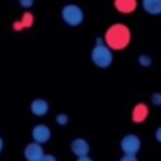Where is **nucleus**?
Wrapping results in <instances>:
<instances>
[{"mask_svg":"<svg viewBox=\"0 0 161 161\" xmlns=\"http://www.w3.org/2000/svg\"><path fill=\"white\" fill-rule=\"evenodd\" d=\"M103 40L110 50H125L131 40L130 28L125 24H113L108 28Z\"/></svg>","mask_w":161,"mask_h":161,"instance_id":"nucleus-1","label":"nucleus"},{"mask_svg":"<svg viewBox=\"0 0 161 161\" xmlns=\"http://www.w3.org/2000/svg\"><path fill=\"white\" fill-rule=\"evenodd\" d=\"M91 59L96 67L108 68V67H110V64L113 62V54H112V50L106 44L95 45V47L92 48Z\"/></svg>","mask_w":161,"mask_h":161,"instance_id":"nucleus-2","label":"nucleus"},{"mask_svg":"<svg viewBox=\"0 0 161 161\" xmlns=\"http://www.w3.org/2000/svg\"><path fill=\"white\" fill-rule=\"evenodd\" d=\"M62 20L71 27H78L83 21V10L76 4H67L61 10Z\"/></svg>","mask_w":161,"mask_h":161,"instance_id":"nucleus-3","label":"nucleus"},{"mask_svg":"<svg viewBox=\"0 0 161 161\" xmlns=\"http://www.w3.org/2000/svg\"><path fill=\"white\" fill-rule=\"evenodd\" d=\"M120 147H122V151L125 154H134L136 156L139 153L140 147H142V142L136 134H126L120 142Z\"/></svg>","mask_w":161,"mask_h":161,"instance_id":"nucleus-4","label":"nucleus"},{"mask_svg":"<svg viewBox=\"0 0 161 161\" xmlns=\"http://www.w3.org/2000/svg\"><path fill=\"white\" fill-rule=\"evenodd\" d=\"M44 156V148L38 143H30L24 148V158L27 161H41Z\"/></svg>","mask_w":161,"mask_h":161,"instance_id":"nucleus-5","label":"nucleus"},{"mask_svg":"<svg viewBox=\"0 0 161 161\" xmlns=\"http://www.w3.org/2000/svg\"><path fill=\"white\" fill-rule=\"evenodd\" d=\"M31 136H33V140L38 144H42V143H47L51 137V130L47 125H36L31 131Z\"/></svg>","mask_w":161,"mask_h":161,"instance_id":"nucleus-6","label":"nucleus"},{"mask_svg":"<svg viewBox=\"0 0 161 161\" xmlns=\"http://www.w3.org/2000/svg\"><path fill=\"white\" fill-rule=\"evenodd\" d=\"M71 150L75 156L82 157V156H88L89 153V143L85 139H75L71 143Z\"/></svg>","mask_w":161,"mask_h":161,"instance_id":"nucleus-7","label":"nucleus"},{"mask_svg":"<svg viewBox=\"0 0 161 161\" xmlns=\"http://www.w3.org/2000/svg\"><path fill=\"white\" fill-rule=\"evenodd\" d=\"M114 7L119 13L130 14L136 10L137 0H114Z\"/></svg>","mask_w":161,"mask_h":161,"instance_id":"nucleus-8","label":"nucleus"},{"mask_svg":"<svg viewBox=\"0 0 161 161\" xmlns=\"http://www.w3.org/2000/svg\"><path fill=\"white\" fill-rule=\"evenodd\" d=\"M30 109L31 113L36 114V116H44V114H47L50 105L45 99H34L30 105Z\"/></svg>","mask_w":161,"mask_h":161,"instance_id":"nucleus-9","label":"nucleus"},{"mask_svg":"<svg viewBox=\"0 0 161 161\" xmlns=\"http://www.w3.org/2000/svg\"><path fill=\"white\" fill-rule=\"evenodd\" d=\"M148 116V108L144 105V103H137L133 108V112H131V119H133L134 123H142L147 119Z\"/></svg>","mask_w":161,"mask_h":161,"instance_id":"nucleus-10","label":"nucleus"},{"mask_svg":"<svg viewBox=\"0 0 161 161\" xmlns=\"http://www.w3.org/2000/svg\"><path fill=\"white\" fill-rule=\"evenodd\" d=\"M33 23H34V16L30 13V11H25L19 21L13 23V30L14 31H21L23 28H30L31 25H33Z\"/></svg>","mask_w":161,"mask_h":161,"instance_id":"nucleus-11","label":"nucleus"},{"mask_svg":"<svg viewBox=\"0 0 161 161\" xmlns=\"http://www.w3.org/2000/svg\"><path fill=\"white\" fill-rule=\"evenodd\" d=\"M142 4L147 14L151 16L161 14V0H142Z\"/></svg>","mask_w":161,"mask_h":161,"instance_id":"nucleus-12","label":"nucleus"},{"mask_svg":"<svg viewBox=\"0 0 161 161\" xmlns=\"http://www.w3.org/2000/svg\"><path fill=\"white\" fill-rule=\"evenodd\" d=\"M151 61H153V59H151L148 55H146V54H143V55L139 57V64L142 65V67H150Z\"/></svg>","mask_w":161,"mask_h":161,"instance_id":"nucleus-13","label":"nucleus"},{"mask_svg":"<svg viewBox=\"0 0 161 161\" xmlns=\"http://www.w3.org/2000/svg\"><path fill=\"white\" fill-rule=\"evenodd\" d=\"M68 120L69 119H68V116L65 113H59L58 116H57V123H58L59 126H65L68 123Z\"/></svg>","mask_w":161,"mask_h":161,"instance_id":"nucleus-14","label":"nucleus"},{"mask_svg":"<svg viewBox=\"0 0 161 161\" xmlns=\"http://www.w3.org/2000/svg\"><path fill=\"white\" fill-rule=\"evenodd\" d=\"M19 2H20V6L24 8H30L34 4V0H19Z\"/></svg>","mask_w":161,"mask_h":161,"instance_id":"nucleus-15","label":"nucleus"},{"mask_svg":"<svg viewBox=\"0 0 161 161\" xmlns=\"http://www.w3.org/2000/svg\"><path fill=\"white\" fill-rule=\"evenodd\" d=\"M119 161H139V160H137V157L134 154H125Z\"/></svg>","mask_w":161,"mask_h":161,"instance_id":"nucleus-16","label":"nucleus"},{"mask_svg":"<svg viewBox=\"0 0 161 161\" xmlns=\"http://www.w3.org/2000/svg\"><path fill=\"white\" fill-rule=\"evenodd\" d=\"M151 102H153L154 105H161V93H153Z\"/></svg>","mask_w":161,"mask_h":161,"instance_id":"nucleus-17","label":"nucleus"},{"mask_svg":"<svg viewBox=\"0 0 161 161\" xmlns=\"http://www.w3.org/2000/svg\"><path fill=\"white\" fill-rule=\"evenodd\" d=\"M41 161H57V158H55V156H53V154H44Z\"/></svg>","mask_w":161,"mask_h":161,"instance_id":"nucleus-18","label":"nucleus"},{"mask_svg":"<svg viewBox=\"0 0 161 161\" xmlns=\"http://www.w3.org/2000/svg\"><path fill=\"white\" fill-rule=\"evenodd\" d=\"M156 139H157L158 143H161V126L157 129V131H156Z\"/></svg>","mask_w":161,"mask_h":161,"instance_id":"nucleus-19","label":"nucleus"},{"mask_svg":"<svg viewBox=\"0 0 161 161\" xmlns=\"http://www.w3.org/2000/svg\"><path fill=\"white\" fill-rule=\"evenodd\" d=\"M76 161H93V160H92L89 156H82V157H78Z\"/></svg>","mask_w":161,"mask_h":161,"instance_id":"nucleus-20","label":"nucleus"},{"mask_svg":"<svg viewBox=\"0 0 161 161\" xmlns=\"http://www.w3.org/2000/svg\"><path fill=\"white\" fill-rule=\"evenodd\" d=\"M2 150H3V139L0 137V153H2Z\"/></svg>","mask_w":161,"mask_h":161,"instance_id":"nucleus-21","label":"nucleus"}]
</instances>
